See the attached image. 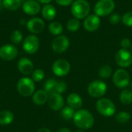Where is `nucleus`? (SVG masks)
<instances>
[{
	"mask_svg": "<svg viewBox=\"0 0 132 132\" xmlns=\"http://www.w3.org/2000/svg\"><path fill=\"white\" fill-rule=\"evenodd\" d=\"M17 90L23 97H29L35 93V83L29 77L21 78L17 84Z\"/></svg>",
	"mask_w": 132,
	"mask_h": 132,
	"instance_id": "nucleus-6",
	"label": "nucleus"
},
{
	"mask_svg": "<svg viewBox=\"0 0 132 132\" xmlns=\"http://www.w3.org/2000/svg\"><path fill=\"white\" fill-rule=\"evenodd\" d=\"M115 61L121 68L129 67L132 64V53L127 49H120L115 55Z\"/></svg>",
	"mask_w": 132,
	"mask_h": 132,
	"instance_id": "nucleus-8",
	"label": "nucleus"
},
{
	"mask_svg": "<svg viewBox=\"0 0 132 132\" xmlns=\"http://www.w3.org/2000/svg\"><path fill=\"white\" fill-rule=\"evenodd\" d=\"M38 2H39V3H42V4H45V5H46V4H49L52 0H36Z\"/></svg>",
	"mask_w": 132,
	"mask_h": 132,
	"instance_id": "nucleus-37",
	"label": "nucleus"
},
{
	"mask_svg": "<svg viewBox=\"0 0 132 132\" xmlns=\"http://www.w3.org/2000/svg\"><path fill=\"white\" fill-rule=\"evenodd\" d=\"M97 111L104 117H111L115 114L116 107L114 102L108 98H100L96 103Z\"/></svg>",
	"mask_w": 132,
	"mask_h": 132,
	"instance_id": "nucleus-4",
	"label": "nucleus"
},
{
	"mask_svg": "<svg viewBox=\"0 0 132 132\" xmlns=\"http://www.w3.org/2000/svg\"><path fill=\"white\" fill-rule=\"evenodd\" d=\"M129 85H130V87H131V90H132V81L130 83V84H129Z\"/></svg>",
	"mask_w": 132,
	"mask_h": 132,
	"instance_id": "nucleus-42",
	"label": "nucleus"
},
{
	"mask_svg": "<svg viewBox=\"0 0 132 132\" xmlns=\"http://www.w3.org/2000/svg\"><path fill=\"white\" fill-rule=\"evenodd\" d=\"M18 56L17 48L12 44H6L0 48V58L5 61H10Z\"/></svg>",
	"mask_w": 132,
	"mask_h": 132,
	"instance_id": "nucleus-13",
	"label": "nucleus"
},
{
	"mask_svg": "<svg viewBox=\"0 0 132 132\" xmlns=\"http://www.w3.org/2000/svg\"><path fill=\"white\" fill-rule=\"evenodd\" d=\"M80 27V20L76 18L70 19L67 22V29L68 31L71 32H75L79 30Z\"/></svg>",
	"mask_w": 132,
	"mask_h": 132,
	"instance_id": "nucleus-25",
	"label": "nucleus"
},
{
	"mask_svg": "<svg viewBox=\"0 0 132 132\" xmlns=\"http://www.w3.org/2000/svg\"><path fill=\"white\" fill-rule=\"evenodd\" d=\"M10 40L14 44H19L22 41V33L19 30H13L10 35Z\"/></svg>",
	"mask_w": 132,
	"mask_h": 132,
	"instance_id": "nucleus-30",
	"label": "nucleus"
},
{
	"mask_svg": "<svg viewBox=\"0 0 132 132\" xmlns=\"http://www.w3.org/2000/svg\"><path fill=\"white\" fill-rule=\"evenodd\" d=\"M132 43L130 39L128 38H124L121 41V46L122 49H128L131 46Z\"/></svg>",
	"mask_w": 132,
	"mask_h": 132,
	"instance_id": "nucleus-35",
	"label": "nucleus"
},
{
	"mask_svg": "<svg viewBox=\"0 0 132 132\" xmlns=\"http://www.w3.org/2000/svg\"><path fill=\"white\" fill-rule=\"evenodd\" d=\"M75 132H85L84 131V130H82V129H80V130H77V131H76Z\"/></svg>",
	"mask_w": 132,
	"mask_h": 132,
	"instance_id": "nucleus-41",
	"label": "nucleus"
},
{
	"mask_svg": "<svg viewBox=\"0 0 132 132\" xmlns=\"http://www.w3.org/2000/svg\"><path fill=\"white\" fill-rule=\"evenodd\" d=\"M121 17L118 13H112L109 17V22L112 25H117L121 20Z\"/></svg>",
	"mask_w": 132,
	"mask_h": 132,
	"instance_id": "nucleus-33",
	"label": "nucleus"
},
{
	"mask_svg": "<svg viewBox=\"0 0 132 132\" xmlns=\"http://www.w3.org/2000/svg\"><path fill=\"white\" fill-rule=\"evenodd\" d=\"M113 82L114 85L119 89L126 88L131 83L128 72L123 68L117 70L113 76Z\"/></svg>",
	"mask_w": 132,
	"mask_h": 132,
	"instance_id": "nucleus-7",
	"label": "nucleus"
},
{
	"mask_svg": "<svg viewBox=\"0 0 132 132\" xmlns=\"http://www.w3.org/2000/svg\"><path fill=\"white\" fill-rule=\"evenodd\" d=\"M76 111L73 108H70V106H66L62 108L61 110V116L63 119L67 121H70L73 118Z\"/></svg>",
	"mask_w": 132,
	"mask_h": 132,
	"instance_id": "nucleus-26",
	"label": "nucleus"
},
{
	"mask_svg": "<svg viewBox=\"0 0 132 132\" xmlns=\"http://www.w3.org/2000/svg\"><path fill=\"white\" fill-rule=\"evenodd\" d=\"M22 7L23 12L29 15H37L41 10L40 5L36 0H26L23 2Z\"/></svg>",
	"mask_w": 132,
	"mask_h": 132,
	"instance_id": "nucleus-16",
	"label": "nucleus"
},
{
	"mask_svg": "<svg viewBox=\"0 0 132 132\" xmlns=\"http://www.w3.org/2000/svg\"><path fill=\"white\" fill-rule=\"evenodd\" d=\"M48 29H49V32L52 35L57 36L61 35V33L63 32V26L61 24V22H57V21H55V22H51L49 25Z\"/></svg>",
	"mask_w": 132,
	"mask_h": 132,
	"instance_id": "nucleus-23",
	"label": "nucleus"
},
{
	"mask_svg": "<svg viewBox=\"0 0 132 132\" xmlns=\"http://www.w3.org/2000/svg\"><path fill=\"white\" fill-rule=\"evenodd\" d=\"M48 106L53 111H57L62 110L64 106V100L60 94L53 93L49 95L48 98Z\"/></svg>",
	"mask_w": 132,
	"mask_h": 132,
	"instance_id": "nucleus-15",
	"label": "nucleus"
},
{
	"mask_svg": "<svg viewBox=\"0 0 132 132\" xmlns=\"http://www.w3.org/2000/svg\"><path fill=\"white\" fill-rule=\"evenodd\" d=\"M131 50H132V45H131Z\"/></svg>",
	"mask_w": 132,
	"mask_h": 132,
	"instance_id": "nucleus-44",
	"label": "nucleus"
},
{
	"mask_svg": "<svg viewBox=\"0 0 132 132\" xmlns=\"http://www.w3.org/2000/svg\"><path fill=\"white\" fill-rule=\"evenodd\" d=\"M108 90V86L103 80H96L90 83L87 87L88 94L94 98H101Z\"/></svg>",
	"mask_w": 132,
	"mask_h": 132,
	"instance_id": "nucleus-5",
	"label": "nucleus"
},
{
	"mask_svg": "<svg viewBox=\"0 0 132 132\" xmlns=\"http://www.w3.org/2000/svg\"><path fill=\"white\" fill-rule=\"evenodd\" d=\"M22 4L21 0H3L4 8L9 11L17 10Z\"/></svg>",
	"mask_w": 132,
	"mask_h": 132,
	"instance_id": "nucleus-24",
	"label": "nucleus"
},
{
	"mask_svg": "<svg viewBox=\"0 0 132 132\" xmlns=\"http://www.w3.org/2000/svg\"><path fill=\"white\" fill-rule=\"evenodd\" d=\"M123 24L128 27H132V12H128L121 17Z\"/></svg>",
	"mask_w": 132,
	"mask_h": 132,
	"instance_id": "nucleus-32",
	"label": "nucleus"
},
{
	"mask_svg": "<svg viewBox=\"0 0 132 132\" xmlns=\"http://www.w3.org/2000/svg\"><path fill=\"white\" fill-rule=\"evenodd\" d=\"M26 28L28 31L33 34H38L42 32L45 28L44 21L40 18H32L26 23Z\"/></svg>",
	"mask_w": 132,
	"mask_h": 132,
	"instance_id": "nucleus-14",
	"label": "nucleus"
},
{
	"mask_svg": "<svg viewBox=\"0 0 132 132\" xmlns=\"http://www.w3.org/2000/svg\"><path fill=\"white\" fill-rule=\"evenodd\" d=\"M49 94L44 90H39L32 94V101L36 105H43L47 103Z\"/></svg>",
	"mask_w": 132,
	"mask_h": 132,
	"instance_id": "nucleus-19",
	"label": "nucleus"
},
{
	"mask_svg": "<svg viewBox=\"0 0 132 132\" xmlns=\"http://www.w3.org/2000/svg\"><path fill=\"white\" fill-rule=\"evenodd\" d=\"M101 24V18L96 14H90L84 19V29L90 32L97 31Z\"/></svg>",
	"mask_w": 132,
	"mask_h": 132,
	"instance_id": "nucleus-12",
	"label": "nucleus"
},
{
	"mask_svg": "<svg viewBox=\"0 0 132 132\" xmlns=\"http://www.w3.org/2000/svg\"><path fill=\"white\" fill-rule=\"evenodd\" d=\"M70 11L73 18L80 20L90 15V5L87 0H75L71 5Z\"/></svg>",
	"mask_w": 132,
	"mask_h": 132,
	"instance_id": "nucleus-2",
	"label": "nucleus"
},
{
	"mask_svg": "<svg viewBox=\"0 0 132 132\" xmlns=\"http://www.w3.org/2000/svg\"><path fill=\"white\" fill-rule=\"evenodd\" d=\"M67 84L66 83H64L63 81H57V84H56V93L58 94H63L67 90Z\"/></svg>",
	"mask_w": 132,
	"mask_h": 132,
	"instance_id": "nucleus-34",
	"label": "nucleus"
},
{
	"mask_svg": "<svg viewBox=\"0 0 132 132\" xmlns=\"http://www.w3.org/2000/svg\"><path fill=\"white\" fill-rule=\"evenodd\" d=\"M70 63L63 59L56 60L52 66L53 73L57 77H64L67 75L70 71Z\"/></svg>",
	"mask_w": 132,
	"mask_h": 132,
	"instance_id": "nucleus-10",
	"label": "nucleus"
},
{
	"mask_svg": "<svg viewBox=\"0 0 132 132\" xmlns=\"http://www.w3.org/2000/svg\"><path fill=\"white\" fill-rule=\"evenodd\" d=\"M131 114L127 111L118 112L115 116V120L120 124H126L131 120Z\"/></svg>",
	"mask_w": 132,
	"mask_h": 132,
	"instance_id": "nucleus-29",
	"label": "nucleus"
},
{
	"mask_svg": "<svg viewBox=\"0 0 132 132\" xmlns=\"http://www.w3.org/2000/svg\"><path fill=\"white\" fill-rule=\"evenodd\" d=\"M114 9L115 2L114 0H98L94 7V12L99 17H103L112 14Z\"/></svg>",
	"mask_w": 132,
	"mask_h": 132,
	"instance_id": "nucleus-3",
	"label": "nucleus"
},
{
	"mask_svg": "<svg viewBox=\"0 0 132 132\" xmlns=\"http://www.w3.org/2000/svg\"><path fill=\"white\" fill-rule=\"evenodd\" d=\"M21 1H24V2H25V1H26V0H21Z\"/></svg>",
	"mask_w": 132,
	"mask_h": 132,
	"instance_id": "nucleus-43",
	"label": "nucleus"
},
{
	"mask_svg": "<svg viewBox=\"0 0 132 132\" xmlns=\"http://www.w3.org/2000/svg\"><path fill=\"white\" fill-rule=\"evenodd\" d=\"M45 77V73L41 69H36L32 73V80L35 82L41 81Z\"/></svg>",
	"mask_w": 132,
	"mask_h": 132,
	"instance_id": "nucleus-31",
	"label": "nucleus"
},
{
	"mask_svg": "<svg viewBox=\"0 0 132 132\" xmlns=\"http://www.w3.org/2000/svg\"><path fill=\"white\" fill-rule=\"evenodd\" d=\"M4 8V5H3V0H0V11H2Z\"/></svg>",
	"mask_w": 132,
	"mask_h": 132,
	"instance_id": "nucleus-40",
	"label": "nucleus"
},
{
	"mask_svg": "<svg viewBox=\"0 0 132 132\" xmlns=\"http://www.w3.org/2000/svg\"><path fill=\"white\" fill-rule=\"evenodd\" d=\"M37 132H51V131H50V130H49L48 128H42L39 129Z\"/></svg>",
	"mask_w": 132,
	"mask_h": 132,
	"instance_id": "nucleus-39",
	"label": "nucleus"
},
{
	"mask_svg": "<svg viewBox=\"0 0 132 132\" xmlns=\"http://www.w3.org/2000/svg\"><path fill=\"white\" fill-rule=\"evenodd\" d=\"M14 119L13 114L9 111H0V125H8L12 122Z\"/></svg>",
	"mask_w": 132,
	"mask_h": 132,
	"instance_id": "nucleus-21",
	"label": "nucleus"
},
{
	"mask_svg": "<svg viewBox=\"0 0 132 132\" xmlns=\"http://www.w3.org/2000/svg\"><path fill=\"white\" fill-rule=\"evenodd\" d=\"M42 15L46 20L51 21V20L54 19V18L56 15V9L53 5L46 4L43 7Z\"/></svg>",
	"mask_w": 132,
	"mask_h": 132,
	"instance_id": "nucleus-20",
	"label": "nucleus"
},
{
	"mask_svg": "<svg viewBox=\"0 0 132 132\" xmlns=\"http://www.w3.org/2000/svg\"><path fill=\"white\" fill-rule=\"evenodd\" d=\"M67 104L70 108L76 109H80V108L83 106V99L82 97L77 93H72L68 95L67 99Z\"/></svg>",
	"mask_w": 132,
	"mask_h": 132,
	"instance_id": "nucleus-18",
	"label": "nucleus"
},
{
	"mask_svg": "<svg viewBox=\"0 0 132 132\" xmlns=\"http://www.w3.org/2000/svg\"><path fill=\"white\" fill-rule=\"evenodd\" d=\"M70 46L69 39L63 35L57 36L52 42V49L56 53H63Z\"/></svg>",
	"mask_w": 132,
	"mask_h": 132,
	"instance_id": "nucleus-11",
	"label": "nucleus"
},
{
	"mask_svg": "<svg viewBox=\"0 0 132 132\" xmlns=\"http://www.w3.org/2000/svg\"><path fill=\"white\" fill-rule=\"evenodd\" d=\"M56 2L61 5V6H69L70 5H72V3L75 1V0H55Z\"/></svg>",
	"mask_w": 132,
	"mask_h": 132,
	"instance_id": "nucleus-36",
	"label": "nucleus"
},
{
	"mask_svg": "<svg viewBox=\"0 0 132 132\" xmlns=\"http://www.w3.org/2000/svg\"><path fill=\"white\" fill-rule=\"evenodd\" d=\"M98 75L103 79H108L112 75V68L108 64L103 65L98 70Z\"/></svg>",
	"mask_w": 132,
	"mask_h": 132,
	"instance_id": "nucleus-27",
	"label": "nucleus"
},
{
	"mask_svg": "<svg viewBox=\"0 0 132 132\" xmlns=\"http://www.w3.org/2000/svg\"><path fill=\"white\" fill-rule=\"evenodd\" d=\"M17 67L19 72L25 76L29 75L33 71V63L32 60L26 57L21 58L18 62Z\"/></svg>",
	"mask_w": 132,
	"mask_h": 132,
	"instance_id": "nucleus-17",
	"label": "nucleus"
},
{
	"mask_svg": "<svg viewBox=\"0 0 132 132\" xmlns=\"http://www.w3.org/2000/svg\"><path fill=\"white\" fill-rule=\"evenodd\" d=\"M74 125L82 130L90 129L94 125V118L93 114L87 110L79 109L76 111L73 118Z\"/></svg>",
	"mask_w": 132,
	"mask_h": 132,
	"instance_id": "nucleus-1",
	"label": "nucleus"
},
{
	"mask_svg": "<svg viewBox=\"0 0 132 132\" xmlns=\"http://www.w3.org/2000/svg\"><path fill=\"white\" fill-rule=\"evenodd\" d=\"M120 101L125 105H129L132 103V90L130 89H124L119 95Z\"/></svg>",
	"mask_w": 132,
	"mask_h": 132,
	"instance_id": "nucleus-22",
	"label": "nucleus"
},
{
	"mask_svg": "<svg viewBox=\"0 0 132 132\" xmlns=\"http://www.w3.org/2000/svg\"><path fill=\"white\" fill-rule=\"evenodd\" d=\"M57 81L54 79H49L44 84V90L46 91L49 94L56 93Z\"/></svg>",
	"mask_w": 132,
	"mask_h": 132,
	"instance_id": "nucleus-28",
	"label": "nucleus"
},
{
	"mask_svg": "<svg viewBox=\"0 0 132 132\" xmlns=\"http://www.w3.org/2000/svg\"><path fill=\"white\" fill-rule=\"evenodd\" d=\"M56 132H71V131L68 128H60Z\"/></svg>",
	"mask_w": 132,
	"mask_h": 132,
	"instance_id": "nucleus-38",
	"label": "nucleus"
},
{
	"mask_svg": "<svg viewBox=\"0 0 132 132\" xmlns=\"http://www.w3.org/2000/svg\"><path fill=\"white\" fill-rule=\"evenodd\" d=\"M39 39L35 35L27 36L22 43V48L24 51L28 54L36 53L39 48Z\"/></svg>",
	"mask_w": 132,
	"mask_h": 132,
	"instance_id": "nucleus-9",
	"label": "nucleus"
}]
</instances>
